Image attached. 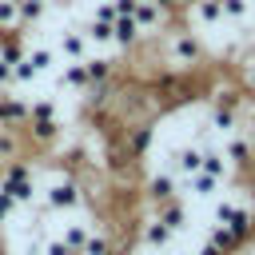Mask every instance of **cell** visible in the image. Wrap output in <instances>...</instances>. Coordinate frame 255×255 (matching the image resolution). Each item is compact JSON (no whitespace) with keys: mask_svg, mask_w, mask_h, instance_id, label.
I'll return each instance as SVG.
<instances>
[{"mask_svg":"<svg viewBox=\"0 0 255 255\" xmlns=\"http://www.w3.org/2000/svg\"><path fill=\"white\" fill-rule=\"evenodd\" d=\"M92 227H96V219H88V215H84V219H68V223L60 227V239H64V243H68V247H72V251L80 255V247L88 243Z\"/></svg>","mask_w":255,"mask_h":255,"instance_id":"8fae6325","label":"cell"},{"mask_svg":"<svg viewBox=\"0 0 255 255\" xmlns=\"http://www.w3.org/2000/svg\"><path fill=\"white\" fill-rule=\"evenodd\" d=\"M223 155H227V163H231V175L243 179L247 167H251V155H255V139H251V131H247V128L231 131V135L223 139Z\"/></svg>","mask_w":255,"mask_h":255,"instance_id":"277c9868","label":"cell"},{"mask_svg":"<svg viewBox=\"0 0 255 255\" xmlns=\"http://www.w3.org/2000/svg\"><path fill=\"white\" fill-rule=\"evenodd\" d=\"M247 44H251V48H255V24H251V32H247Z\"/></svg>","mask_w":255,"mask_h":255,"instance_id":"7402d4cb","label":"cell"},{"mask_svg":"<svg viewBox=\"0 0 255 255\" xmlns=\"http://www.w3.org/2000/svg\"><path fill=\"white\" fill-rule=\"evenodd\" d=\"M195 255H223V251H219V247H215V243H211V239H203V243H199V247H195Z\"/></svg>","mask_w":255,"mask_h":255,"instance_id":"ffe728a7","label":"cell"},{"mask_svg":"<svg viewBox=\"0 0 255 255\" xmlns=\"http://www.w3.org/2000/svg\"><path fill=\"white\" fill-rule=\"evenodd\" d=\"M167 8H159L155 0H139V8H135V24H139V32L147 36V32H155V28H163L167 24Z\"/></svg>","mask_w":255,"mask_h":255,"instance_id":"30bf717a","label":"cell"},{"mask_svg":"<svg viewBox=\"0 0 255 255\" xmlns=\"http://www.w3.org/2000/svg\"><path fill=\"white\" fill-rule=\"evenodd\" d=\"M219 8H223V24H231V28H239L251 16V0H219Z\"/></svg>","mask_w":255,"mask_h":255,"instance_id":"e0dca14e","label":"cell"},{"mask_svg":"<svg viewBox=\"0 0 255 255\" xmlns=\"http://www.w3.org/2000/svg\"><path fill=\"white\" fill-rule=\"evenodd\" d=\"M60 52L68 56V60H88V32H64L60 36Z\"/></svg>","mask_w":255,"mask_h":255,"instance_id":"5bb4252c","label":"cell"},{"mask_svg":"<svg viewBox=\"0 0 255 255\" xmlns=\"http://www.w3.org/2000/svg\"><path fill=\"white\" fill-rule=\"evenodd\" d=\"M139 191H143V203H147V207H159V203H167V199H179V195H183V183H179L171 171H151Z\"/></svg>","mask_w":255,"mask_h":255,"instance_id":"8992f818","label":"cell"},{"mask_svg":"<svg viewBox=\"0 0 255 255\" xmlns=\"http://www.w3.org/2000/svg\"><path fill=\"white\" fill-rule=\"evenodd\" d=\"M155 4H159V8H167V12H175V8H187L191 0H155Z\"/></svg>","mask_w":255,"mask_h":255,"instance_id":"44dd1931","label":"cell"},{"mask_svg":"<svg viewBox=\"0 0 255 255\" xmlns=\"http://www.w3.org/2000/svg\"><path fill=\"white\" fill-rule=\"evenodd\" d=\"M0 255H12V251H8V247H4V243H0Z\"/></svg>","mask_w":255,"mask_h":255,"instance_id":"603a6c76","label":"cell"},{"mask_svg":"<svg viewBox=\"0 0 255 255\" xmlns=\"http://www.w3.org/2000/svg\"><path fill=\"white\" fill-rule=\"evenodd\" d=\"M199 167H203V147H199V143H183V147L171 151V167H167V171H171L179 183H183L187 175H195Z\"/></svg>","mask_w":255,"mask_h":255,"instance_id":"52a82bcc","label":"cell"},{"mask_svg":"<svg viewBox=\"0 0 255 255\" xmlns=\"http://www.w3.org/2000/svg\"><path fill=\"white\" fill-rule=\"evenodd\" d=\"M187 8H191V16H195L199 24H207V28L223 24V8H219V0H191Z\"/></svg>","mask_w":255,"mask_h":255,"instance_id":"9a60e30c","label":"cell"},{"mask_svg":"<svg viewBox=\"0 0 255 255\" xmlns=\"http://www.w3.org/2000/svg\"><path fill=\"white\" fill-rule=\"evenodd\" d=\"M60 84H64V88H72V92H88V88H92V80H88V64H84V60H68V64H64Z\"/></svg>","mask_w":255,"mask_h":255,"instance_id":"4fadbf2b","label":"cell"},{"mask_svg":"<svg viewBox=\"0 0 255 255\" xmlns=\"http://www.w3.org/2000/svg\"><path fill=\"white\" fill-rule=\"evenodd\" d=\"M80 255H120V247H116V235H112V227L96 223V227H92V235H88V243L80 247Z\"/></svg>","mask_w":255,"mask_h":255,"instance_id":"9c48e42d","label":"cell"},{"mask_svg":"<svg viewBox=\"0 0 255 255\" xmlns=\"http://www.w3.org/2000/svg\"><path fill=\"white\" fill-rule=\"evenodd\" d=\"M235 84H239V88L247 92V100L255 104V52L239 60V68H235Z\"/></svg>","mask_w":255,"mask_h":255,"instance_id":"2e32d148","label":"cell"},{"mask_svg":"<svg viewBox=\"0 0 255 255\" xmlns=\"http://www.w3.org/2000/svg\"><path fill=\"white\" fill-rule=\"evenodd\" d=\"M151 211H155V215H159V223H163V227H171L175 235H179V231L187 227V219H191V215H187L183 195H179V199H167V203H159V207H151Z\"/></svg>","mask_w":255,"mask_h":255,"instance_id":"ba28073f","label":"cell"},{"mask_svg":"<svg viewBox=\"0 0 255 255\" xmlns=\"http://www.w3.org/2000/svg\"><path fill=\"white\" fill-rule=\"evenodd\" d=\"M223 187H227V183L215 179V175H207V171H195V175L183 179V191H191V195H199V199H211V195H219Z\"/></svg>","mask_w":255,"mask_h":255,"instance_id":"7c38bea8","label":"cell"},{"mask_svg":"<svg viewBox=\"0 0 255 255\" xmlns=\"http://www.w3.org/2000/svg\"><path fill=\"white\" fill-rule=\"evenodd\" d=\"M40 203L48 211H80V207H92V195H88V183L68 171V167H52L48 183L40 187Z\"/></svg>","mask_w":255,"mask_h":255,"instance_id":"6da1fadb","label":"cell"},{"mask_svg":"<svg viewBox=\"0 0 255 255\" xmlns=\"http://www.w3.org/2000/svg\"><path fill=\"white\" fill-rule=\"evenodd\" d=\"M163 52H167V64L183 72V68H195V64L203 60V40H199L191 28H167Z\"/></svg>","mask_w":255,"mask_h":255,"instance_id":"3957f363","label":"cell"},{"mask_svg":"<svg viewBox=\"0 0 255 255\" xmlns=\"http://www.w3.org/2000/svg\"><path fill=\"white\" fill-rule=\"evenodd\" d=\"M171 239H175V231H171V227H163V223H159V215L147 207V215L135 223V247H143V251H167V247H171Z\"/></svg>","mask_w":255,"mask_h":255,"instance_id":"5b68a950","label":"cell"},{"mask_svg":"<svg viewBox=\"0 0 255 255\" xmlns=\"http://www.w3.org/2000/svg\"><path fill=\"white\" fill-rule=\"evenodd\" d=\"M88 40H96V44H112V24H108V20H92V24H88Z\"/></svg>","mask_w":255,"mask_h":255,"instance_id":"ac0fdd59","label":"cell"},{"mask_svg":"<svg viewBox=\"0 0 255 255\" xmlns=\"http://www.w3.org/2000/svg\"><path fill=\"white\" fill-rule=\"evenodd\" d=\"M44 255H76V251H72L60 235H48V239H44Z\"/></svg>","mask_w":255,"mask_h":255,"instance_id":"d6986e66","label":"cell"},{"mask_svg":"<svg viewBox=\"0 0 255 255\" xmlns=\"http://www.w3.org/2000/svg\"><path fill=\"white\" fill-rule=\"evenodd\" d=\"M0 191L12 195L16 207H32L40 199V183H36V163L28 159H12L0 167Z\"/></svg>","mask_w":255,"mask_h":255,"instance_id":"7a4b0ae2","label":"cell"}]
</instances>
